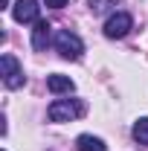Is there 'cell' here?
<instances>
[{
  "label": "cell",
  "mask_w": 148,
  "mask_h": 151,
  "mask_svg": "<svg viewBox=\"0 0 148 151\" xmlns=\"http://www.w3.org/2000/svg\"><path fill=\"white\" fill-rule=\"evenodd\" d=\"M55 50L61 52V58H70V61H78L81 52H84V44H81V38L70 32V29H61L55 35Z\"/></svg>",
  "instance_id": "2"
},
{
  "label": "cell",
  "mask_w": 148,
  "mask_h": 151,
  "mask_svg": "<svg viewBox=\"0 0 148 151\" xmlns=\"http://www.w3.org/2000/svg\"><path fill=\"white\" fill-rule=\"evenodd\" d=\"M47 87H50V93H70L75 84L70 76H61V73H52L47 76Z\"/></svg>",
  "instance_id": "7"
},
{
  "label": "cell",
  "mask_w": 148,
  "mask_h": 151,
  "mask_svg": "<svg viewBox=\"0 0 148 151\" xmlns=\"http://www.w3.org/2000/svg\"><path fill=\"white\" fill-rule=\"evenodd\" d=\"M44 3H47L50 9H64V6H67V0H44Z\"/></svg>",
  "instance_id": "11"
},
{
  "label": "cell",
  "mask_w": 148,
  "mask_h": 151,
  "mask_svg": "<svg viewBox=\"0 0 148 151\" xmlns=\"http://www.w3.org/2000/svg\"><path fill=\"white\" fill-rule=\"evenodd\" d=\"M116 6V0H90V12L93 15H102V12H108Z\"/></svg>",
  "instance_id": "10"
},
{
  "label": "cell",
  "mask_w": 148,
  "mask_h": 151,
  "mask_svg": "<svg viewBox=\"0 0 148 151\" xmlns=\"http://www.w3.org/2000/svg\"><path fill=\"white\" fill-rule=\"evenodd\" d=\"M81 113H84V105H81L78 99H58V102L50 105L47 116H50L52 122H73V119H78Z\"/></svg>",
  "instance_id": "1"
},
{
  "label": "cell",
  "mask_w": 148,
  "mask_h": 151,
  "mask_svg": "<svg viewBox=\"0 0 148 151\" xmlns=\"http://www.w3.org/2000/svg\"><path fill=\"white\" fill-rule=\"evenodd\" d=\"M0 70H3V84L9 87V90H18V87H23V81H26V76H23V70H20L18 58L15 55H0Z\"/></svg>",
  "instance_id": "3"
},
{
  "label": "cell",
  "mask_w": 148,
  "mask_h": 151,
  "mask_svg": "<svg viewBox=\"0 0 148 151\" xmlns=\"http://www.w3.org/2000/svg\"><path fill=\"white\" fill-rule=\"evenodd\" d=\"M38 0H15V6H12V18L18 20V23H35L38 20Z\"/></svg>",
  "instance_id": "5"
},
{
  "label": "cell",
  "mask_w": 148,
  "mask_h": 151,
  "mask_svg": "<svg viewBox=\"0 0 148 151\" xmlns=\"http://www.w3.org/2000/svg\"><path fill=\"white\" fill-rule=\"evenodd\" d=\"M50 32H52V26H50L47 20H35V29H32V47H35L38 52L47 50V44H50Z\"/></svg>",
  "instance_id": "6"
},
{
  "label": "cell",
  "mask_w": 148,
  "mask_h": 151,
  "mask_svg": "<svg viewBox=\"0 0 148 151\" xmlns=\"http://www.w3.org/2000/svg\"><path fill=\"white\" fill-rule=\"evenodd\" d=\"M131 26H134V20H131L128 12H116V15H111L108 18V23H105V35L108 38H125L131 32Z\"/></svg>",
  "instance_id": "4"
},
{
  "label": "cell",
  "mask_w": 148,
  "mask_h": 151,
  "mask_svg": "<svg viewBox=\"0 0 148 151\" xmlns=\"http://www.w3.org/2000/svg\"><path fill=\"white\" fill-rule=\"evenodd\" d=\"M134 139H137L139 145H148V116L137 119V125H134Z\"/></svg>",
  "instance_id": "9"
},
{
  "label": "cell",
  "mask_w": 148,
  "mask_h": 151,
  "mask_svg": "<svg viewBox=\"0 0 148 151\" xmlns=\"http://www.w3.org/2000/svg\"><path fill=\"white\" fill-rule=\"evenodd\" d=\"M75 145H78V151H108V145L99 137H93V134H81L75 139Z\"/></svg>",
  "instance_id": "8"
}]
</instances>
